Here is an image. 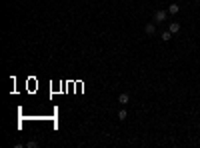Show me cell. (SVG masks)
Segmentation results:
<instances>
[{"mask_svg":"<svg viewBox=\"0 0 200 148\" xmlns=\"http://www.w3.org/2000/svg\"><path fill=\"white\" fill-rule=\"evenodd\" d=\"M144 34H146V36H154V34H156V24L148 22L146 26H144Z\"/></svg>","mask_w":200,"mask_h":148,"instance_id":"2","label":"cell"},{"mask_svg":"<svg viewBox=\"0 0 200 148\" xmlns=\"http://www.w3.org/2000/svg\"><path fill=\"white\" fill-rule=\"evenodd\" d=\"M38 146V142H36V140H30L28 144H26V148H36Z\"/></svg>","mask_w":200,"mask_h":148,"instance_id":"8","label":"cell"},{"mask_svg":"<svg viewBox=\"0 0 200 148\" xmlns=\"http://www.w3.org/2000/svg\"><path fill=\"white\" fill-rule=\"evenodd\" d=\"M118 118H120V120H126V118H128V114H126V110H124V108L118 112Z\"/></svg>","mask_w":200,"mask_h":148,"instance_id":"7","label":"cell"},{"mask_svg":"<svg viewBox=\"0 0 200 148\" xmlns=\"http://www.w3.org/2000/svg\"><path fill=\"white\" fill-rule=\"evenodd\" d=\"M178 10H180L178 4H170V6H168V14H178Z\"/></svg>","mask_w":200,"mask_h":148,"instance_id":"5","label":"cell"},{"mask_svg":"<svg viewBox=\"0 0 200 148\" xmlns=\"http://www.w3.org/2000/svg\"><path fill=\"white\" fill-rule=\"evenodd\" d=\"M118 102H120L122 106H126V104L130 102V96L126 94V92H122V94H118Z\"/></svg>","mask_w":200,"mask_h":148,"instance_id":"3","label":"cell"},{"mask_svg":"<svg viewBox=\"0 0 200 148\" xmlns=\"http://www.w3.org/2000/svg\"><path fill=\"white\" fill-rule=\"evenodd\" d=\"M166 16H168V12L166 10H156V12H154V22H164V20H166Z\"/></svg>","mask_w":200,"mask_h":148,"instance_id":"1","label":"cell"},{"mask_svg":"<svg viewBox=\"0 0 200 148\" xmlns=\"http://www.w3.org/2000/svg\"><path fill=\"white\" fill-rule=\"evenodd\" d=\"M160 38L164 40V42H168V40L172 38V32H170V30H166V32H162V34H160Z\"/></svg>","mask_w":200,"mask_h":148,"instance_id":"6","label":"cell"},{"mask_svg":"<svg viewBox=\"0 0 200 148\" xmlns=\"http://www.w3.org/2000/svg\"><path fill=\"white\" fill-rule=\"evenodd\" d=\"M168 30H170L172 34L180 32V22H170V24H168Z\"/></svg>","mask_w":200,"mask_h":148,"instance_id":"4","label":"cell"}]
</instances>
